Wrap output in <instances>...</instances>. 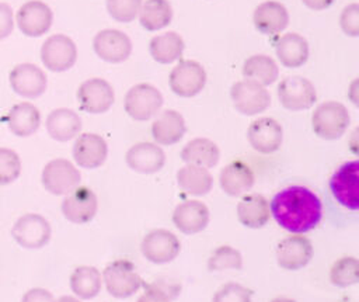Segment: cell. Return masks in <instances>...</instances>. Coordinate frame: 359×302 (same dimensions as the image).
I'll use <instances>...</instances> for the list:
<instances>
[{
  "mask_svg": "<svg viewBox=\"0 0 359 302\" xmlns=\"http://www.w3.org/2000/svg\"><path fill=\"white\" fill-rule=\"evenodd\" d=\"M254 27L265 35L276 37L289 24V13L286 7L275 0H266L258 4L252 14Z\"/></svg>",
  "mask_w": 359,
  "mask_h": 302,
  "instance_id": "23",
  "label": "cell"
},
{
  "mask_svg": "<svg viewBox=\"0 0 359 302\" xmlns=\"http://www.w3.org/2000/svg\"><path fill=\"white\" fill-rule=\"evenodd\" d=\"M339 25L345 35L358 37L359 35V4L351 3L344 7L339 17Z\"/></svg>",
  "mask_w": 359,
  "mask_h": 302,
  "instance_id": "42",
  "label": "cell"
},
{
  "mask_svg": "<svg viewBox=\"0 0 359 302\" xmlns=\"http://www.w3.org/2000/svg\"><path fill=\"white\" fill-rule=\"evenodd\" d=\"M177 184L185 194L201 197L212 190L213 177L205 167L185 164L177 171Z\"/></svg>",
  "mask_w": 359,
  "mask_h": 302,
  "instance_id": "32",
  "label": "cell"
},
{
  "mask_svg": "<svg viewBox=\"0 0 359 302\" xmlns=\"http://www.w3.org/2000/svg\"><path fill=\"white\" fill-rule=\"evenodd\" d=\"M314 254L311 240L304 235L290 233L276 246V263L280 268L296 271L306 267Z\"/></svg>",
  "mask_w": 359,
  "mask_h": 302,
  "instance_id": "15",
  "label": "cell"
},
{
  "mask_svg": "<svg viewBox=\"0 0 359 302\" xmlns=\"http://www.w3.org/2000/svg\"><path fill=\"white\" fill-rule=\"evenodd\" d=\"M273 48L280 65L289 69L300 67L309 59V44L297 32H286L276 37Z\"/></svg>",
  "mask_w": 359,
  "mask_h": 302,
  "instance_id": "25",
  "label": "cell"
},
{
  "mask_svg": "<svg viewBox=\"0 0 359 302\" xmlns=\"http://www.w3.org/2000/svg\"><path fill=\"white\" fill-rule=\"evenodd\" d=\"M252 291L238 282L222 285L213 295L212 302H251Z\"/></svg>",
  "mask_w": 359,
  "mask_h": 302,
  "instance_id": "41",
  "label": "cell"
},
{
  "mask_svg": "<svg viewBox=\"0 0 359 302\" xmlns=\"http://www.w3.org/2000/svg\"><path fill=\"white\" fill-rule=\"evenodd\" d=\"M53 301H55L53 295L45 288H31L21 298V302H53Z\"/></svg>",
  "mask_w": 359,
  "mask_h": 302,
  "instance_id": "44",
  "label": "cell"
},
{
  "mask_svg": "<svg viewBox=\"0 0 359 302\" xmlns=\"http://www.w3.org/2000/svg\"><path fill=\"white\" fill-rule=\"evenodd\" d=\"M172 223L184 235L202 232L210 219L209 208L199 199H185L172 211Z\"/></svg>",
  "mask_w": 359,
  "mask_h": 302,
  "instance_id": "21",
  "label": "cell"
},
{
  "mask_svg": "<svg viewBox=\"0 0 359 302\" xmlns=\"http://www.w3.org/2000/svg\"><path fill=\"white\" fill-rule=\"evenodd\" d=\"M230 98L234 108L243 115H258L271 104V94L265 86L254 80H238L230 88Z\"/></svg>",
  "mask_w": 359,
  "mask_h": 302,
  "instance_id": "7",
  "label": "cell"
},
{
  "mask_svg": "<svg viewBox=\"0 0 359 302\" xmlns=\"http://www.w3.org/2000/svg\"><path fill=\"white\" fill-rule=\"evenodd\" d=\"M14 29V14L8 4L0 3V41L7 38Z\"/></svg>",
  "mask_w": 359,
  "mask_h": 302,
  "instance_id": "43",
  "label": "cell"
},
{
  "mask_svg": "<svg viewBox=\"0 0 359 302\" xmlns=\"http://www.w3.org/2000/svg\"><path fill=\"white\" fill-rule=\"evenodd\" d=\"M140 251L153 264H165L175 260L181 251L178 237L163 228L149 230L140 243Z\"/></svg>",
  "mask_w": 359,
  "mask_h": 302,
  "instance_id": "11",
  "label": "cell"
},
{
  "mask_svg": "<svg viewBox=\"0 0 359 302\" xmlns=\"http://www.w3.org/2000/svg\"><path fill=\"white\" fill-rule=\"evenodd\" d=\"M62 215L66 221L83 225L94 219L98 211V198L87 185H79L65 195L60 204Z\"/></svg>",
  "mask_w": 359,
  "mask_h": 302,
  "instance_id": "13",
  "label": "cell"
},
{
  "mask_svg": "<svg viewBox=\"0 0 359 302\" xmlns=\"http://www.w3.org/2000/svg\"><path fill=\"white\" fill-rule=\"evenodd\" d=\"M143 0H107L108 14L118 22H132L140 11Z\"/></svg>",
  "mask_w": 359,
  "mask_h": 302,
  "instance_id": "40",
  "label": "cell"
},
{
  "mask_svg": "<svg viewBox=\"0 0 359 302\" xmlns=\"http://www.w3.org/2000/svg\"><path fill=\"white\" fill-rule=\"evenodd\" d=\"M247 139L255 152L271 155L282 146L283 128L276 119L271 117H261L250 124L247 129Z\"/></svg>",
  "mask_w": 359,
  "mask_h": 302,
  "instance_id": "18",
  "label": "cell"
},
{
  "mask_svg": "<svg viewBox=\"0 0 359 302\" xmlns=\"http://www.w3.org/2000/svg\"><path fill=\"white\" fill-rule=\"evenodd\" d=\"M241 267H243V256L240 250L229 244H222L216 247L208 258L209 271L240 270Z\"/></svg>",
  "mask_w": 359,
  "mask_h": 302,
  "instance_id": "37",
  "label": "cell"
},
{
  "mask_svg": "<svg viewBox=\"0 0 359 302\" xmlns=\"http://www.w3.org/2000/svg\"><path fill=\"white\" fill-rule=\"evenodd\" d=\"M73 160L79 167L83 169H98L101 167L108 156V145L105 139L93 132L79 133L76 136L73 149Z\"/></svg>",
  "mask_w": 359,
  "mask_h": 302,
  "instance_id": "20",
  "label": "cell"
},
{
  "mask_svg": "<svg viewBox=\"0 0 359 302\" xmlns=\"http://www.w3.org/2000/svg\"><path fill=\"white\" fill-rule=\"evenodd\" d=\"M238 222L248 229L265 226L271 218L268 199L261 194H244L236 208Z\"/></svg>",
  "mask_w": 359,
  "mask_h": 302,
  "instance_id": "27",
  "label": "cell"
},
{
  "mask_svg": "<svg viewBox=\"0 0 359 302\" xmlns=\"http://www.w3.org/2000/svg\"><path fill=\"white\" fill-rule=\"evenodd\" d=\"M76 96L80 108L88 114H104L115 101V91L112 86L101 77L84 80L79 86Z\"/></svg>",
  "mask_w": 359,
  "mask_h": 302,
  "instance_id": "14",
  "label": "cell"
},
{
  "mask_svg": "<svg viewBox=\"0 0 359 302\" xmlns=\"http://www.w3.org/2000/svg\"><path fill=\"white\" fill-rule=\"evenodd\" d=\"M125 162L136 173L154 174L164 167L165 153L157 143L137 142L128 149Z\"/></svg>",
  "mask_w": 359,
  "mask_h": 302,
  "instance_id": "22",
  "label": "cell"
},
{
  "mask_svg": "<svg viewBox=\"0 0 359 302\" xmlns=\"http://www.w3.org/2000/svg\"><path fill=\"white\" fill-rule=\"evenodd\" d=\"M11 235L17 244L24 249H41L49 243L52 228L45 216L31 212L14 222Z\"/></svg>",
  "mask_w": 359,
  "mask_h": 302,
  "instance_id": "10",
  "label": "cell"
},
{
  "mask_svg": "<svg viewBox=\"0 0 359 302\" xmlns=\"http://www.w3.org/2000/svg\"><path fill=\"white\" fill-rule=\"evenodd\" d=\"M101 277L108 294L116 299L132 296L144 284L133 263L125 258H119L107 264Z\"/></svg>",
  "mask_w": 359,
  "mask_h": 302,
  "instance_id": "3",
  "label": "cell"
},
{
  "mask_svg": "<svg viewBox=\"0 0 359 302\" xmlns=\"http://www.w3.org/2000/svg\"><path fill=\"white\" fill-rule=\"evenodd\" d=\"M70 289L80 299L95 298L102 287V277L93 265H79L70 274Z\"/></svg>",
  "mask_w": 359,
  "mask_h": 302,
  "instance_id": "33",
  "label": "cell"
},
{
  "mask_svg": "<svg viewBox=\"0 0 359 302\" xmlns=\"http://www.w3.org/2000/svg\"><path fill=\"white\" fill-rule=\"evenodd\" d=\"M41 60L50 72H66L72 69L77 60V46L73 39L65 34L50 35L41 46Z\"/></svg>",
  "mask_w": 359,
  "mask_h": 302,
  "instance_id": "9",
  "label": "cell"
},
{
  "mask_svg": "<svg viewBox=\"0 0 359 302\" xmlns=\"http://www.w3.org/2000/svg\"><path fill=\"white\" fill-rule=\"evenodd\" d=\"M330 191L334 199L348 211L359 209V162L341 163L330 177Z\"/></svg>",
  "mask_w": 359,
  "mask_h": 302,
  "instance_id": "4",
  "label": "cell"
},
{
  "mask_svg": "<svg viewBox=\"0 0 359 302\" xmlns=\"http://www.w3.org/2000/svg\"><path fill=\"white\" fill-rule=\"evenodd\" d=\"M163 94L150 83L132 86L123 100L125 112L135 121H147L157 115L163 107Z\"/></svg>",
  "mask_w": 359,
  "mask_h": 302,
  "instance_id": "5",
  "label": "cell"
},
{
  "mask_svg": "<svg viewBox=\"0 0 359 302\" xmlns=\"http://www.w3.org/2000/svg\"><path fill=\"white\" fill-rule=\"evenodd\" d=\"M335 0H302V3L310 8V10H316V11H321L328 8Z\"/></svg>",
  "mask_w": 359,
  "mask_h": 302,
  "instance_id": "45",
  "label": "cell"
},
{
  "mask_svg": "<svg viewBox=\"0 0 359 302\" xmlns=\"http://www.w3.org/2000/svg\"><path fill=\"white\" fill-rule=\"evenodd\" d=\"M21 174V159L8 147H0V185L14 183Z\"/></svg>",
  "mask_w": 359,
  "mask_h": 302,
  "instance_id": "39",
  "label": "cell"
},
{
  "mask_svg": "<svg viewBox=\"0 0 359 302\" xmlns=\"http://www.w3.org/2000/svg\"><path fill=\"white\" fill-rule=\"evenodd\" d=\"M185 132V119L175 110H164L151 124V136L157 145H175L184 138Z\"/></svg>",
  "mask_w": 359,
  "mask_h": 302,
  "instance_id": "26",
  "label": "cell"
},
{
  "mask_svg": "<svg viewBox=\"0 0 359 302\" xmlns=\"http://www.w3.org/2000/svg\"><path fill=\"white\" fill-rule=\"evenodd\" d=\"M46 131L56 142H69L81 131V118L70 108H56L46 118Z\"/></svg>",
  "mask_w": 359,
  "mask_h": 302,
  "instance_id": "28",
  "label": "cell"
},
{
  "mask_svg": "<svg viewBox=\"0 0 359 302\" xmlns=\"http://www.w3.org/2000/svg\"><path fill=\"white\" fill-rule=\"evenodd\" d=\"M185 49V42L175 31H167L154 35L150 39L149 51L151 58L161 65H170L181 59Z\"/></svg>",
  "mask_w": 359,
  "mask_h": 302,
  "instance_id": "31",
  "label": "cell"
},
{
  "mask_svg": "<svg viewBox=\"0 0 359 302\" xmlns=\"http://www.w3.org/2000/svg\"><path fill=\"white\" fill-rule=\"evenodd\" d=\"M8 81L15 94L24 98L41 97L48 86L45 72L34 63H20L8 74Z\"/></svg>",
  "mask_w": 359,
  "mask_h": 302,
  "instance_id": "19",
  "label": "cell"
},
{
  "mask_svg": "<svg viewBox=\"0 0 359 302\" xmlns=\"http://www.w3.org/2000/svg\"><path fill=\"white\" fill-rule=\"evenodd\" d=\"M95 55L108 63H122L132 53L130 38L115 28H105L95 34L93 39Z\"/></svg>",
  "mask_w": 359,
  "mask_h": 302,
  "instance_id": "16",
  "label": "cell"
},
{
  "mask_svg": "<svg viewBox=\"0 0 359 302\" xmlns=\"http://www.w3.org/2000/svg\"><path fill=\"white\" fill-rule=\"evenodd\" d=\"M254 183L255 174L252 169L241 160H233L226 164L219 176L220 188L229 197H241L247 194Z\"/></svg>",
  "mask_w": 359,
  "mask_h": 302,
  "instance_id": "24",
  "label": "cell"
},
{
  "mask_svg": "<svg viewBox=\"0 0 359 302\" xmlns=\"http://www.w3.org/2000/svg\"><path fill=\"white\" fill-rule=\"evenodd\" d=\"M271 215L286 232L304 235L320 223L323 204L318 195L310 188L293 184L278 191L271 204Z\"/></svg>",
  "mask_w": 359,
  "mask_h": 302,
  "instance_id": "1",
  "label": "cell"
},
{
  "mask_svg": "<svg viewBox=\"0 0 359 302\" xmlns=\"http://www.w3.org/2000/svg\"><path fill=\"white\" fill-rule=\"evenodd\" d=\"M351 124L348 108L339 101H324L311 114V129L324 140L339 139Z\"/></svg>",
  "mask_w": 359,
  "mask_h": 302,
  "instance_id": "2",
  "label": "cell"
},
{
  "mask_svg": "<svg viewBox=\"0 0 359 302\" xmlns=\"http://www.w3.org/2000/svg\"><path fill=\"white\" fill-rule=\"evenodd\" d=\"M269 302H296V301L292 299V298H287V296H276Z\"/></svg>",
  "mask_w": 359,
  "mask_h": 302,
  "instance_id": "47",
  "label": "cell"
},
{
  "mask_svg": "<svg viewBox=\"0 0 359 302\" xmlns=\"http://www.w3.org/2000/svg\"><path fill=\"white\" fill-rule=\"evenodd\" d=\"M18 29L31 38L46 34L53 22L50 7L41 0H29L24 3L15 15Z\"/></svg>",
  "mask_w": 359,
  "mask_h": 302,
  "instance_id": "17",
  "label": "cell"
},
{
  "mask_svg": "<svg viewBox=\"0 0 359 302\" xmlns=\"http://www.w3.org/2000/svg\"><path fill=\"white\" fill-rule=\"evenodd\" d=\"M220 149L208 138H194L181 150V160L185 164L212 169L219 163Z\"/></svg>",
  "mask_w": 359,
  "mask_h": 302,
  "instance_id": "30",
  "label": "cell"
},
{
  "mask_svg": "<svg viewBox=\"0 0 359 302\" xmlns=\"http://www.w3.org/2000/svg\"><path fill=\"white\" fill-rule=\"evenodd\" d=\"M6 121L11 133L20 138H27L38 131L41 125V112L34 104L22 101L10 108Z\"/></svg>",
  "mask_w": 359,
  "mask_h": 302,
  "instance_id": "29",
  "label": "cell"
},
{
  "mask_svg": "<svg viewBox=\"0 0 359 302\" xmlns=\"http://www.w3.org/2000/svg\"><path fill=\"white\" fill-rule=\"evenodd\" d=\"M53 302H81V301L77 299V298H74V296H70V295H63V296L55 299Z\"/></svg>",
  "mask_w": 359,
  "mask_h": 302,
  "instance_id": "46",
  "label": "cell"
},
{
  "mask_svg": "<svg viewBox=\"0 0 359 302\" xmlns=\"http://www.w3.org/2000/svg\"><path fill=\"white\" fill-rule=\"evenodd\" d=\"M137 17L146 31H158L171 22L172 7L168 0H146L142 3Z\"/></svg>",
  "mask_w": 359,
  "mask_h": 302,
  "instance_id": "35",
  "label": "cell"
},
{
  "mask_svg": "<svg viewBox=\"0 0 359 302\" xmlns=\"http://www.w3.org/2000/svg\"><path fill=\"white\" fill-rule=\"evenodd\" d=\"M330 281L338 288H346L359 282V260L344 256L335 260L330 268Z\"/></svg>",
  "mask_w": 359,
  "mask_h": 302,
  "instance_id": "36",
  "label": "cell"
},
{
  "mask_svg": "<svg viewBox=\"0 0 359 302\" xmlns=\"http://www.w3.org/2000/svg\"><path fill=\"white\" fill-rule=\"evenodd\" d=\"M171 91L182 98L198 96L206 84V72L203 66L192 59L180 60L168 77Z\"/></svg>",
  "mask_w": 359,
  "mask_h": 302,
  "instance_id": "8",
  "label": "cell"
},
{
  "mask_svg": "<svg viewBox=\"0 0 359 302\" xmlns=\"http://www.w3.org/2000/svg\"><path fill=\"white\" fill-rule=\"evenodd\" d=\"M241 73L244 79L254 80L262 86L273 84L279 77V67L276 62L264 53L252 55L247 58L243 63Z\"/></svg>",
  "mask_w": 359,
  "mask_h": 302,
  "instance_id": "34",
  "label": "cell"
},
{
  "mask_svg": "<svg viewBox=\"0 0 359 302\" xmlns=\"http://www.w3.org/2000/svg\"><path fill=\"white\" fill-rule=\"evenodd\" d=\"M278 98L289 111H304L317 101L314 84L302 76H287L278 84Z\"/></svg>",
  "mask_w": 359,
  "mask_h": 302,
  "instance_id": "12",
  "label": "cell"
},
{
  "mask_svg": "<svg viewBox=\"0 0 359 302\" xmlns=\"http://www.w3.org/2000/svg\"><path fill=\"white\" fill-rule=\"evenodd\" d=\"M81 174L67 159L57 157L48 162L41 174L42 187L53 195H66L80 185Z\"/></svg>",
  "mask_w": 359,
  "mask_h": 302,
  "instance_id": "6",
  "label": "cell"
},
{
  "mask_svg": "<svg viewBox=\"0 0 359 302\" xmlns=\"http://www.w3.org/2000/svg\"><path fill=\"white\" fill-rule=\"evenodd\" d=\"M144 291L136 302H171L181 291V285L175 281L158 280L150 284H143Z\"/></svg>",
  "mask_w": 359,
  "mask_h": 302,
  "instance_id": "38",
  "label": "cell"
}]
</instances>
